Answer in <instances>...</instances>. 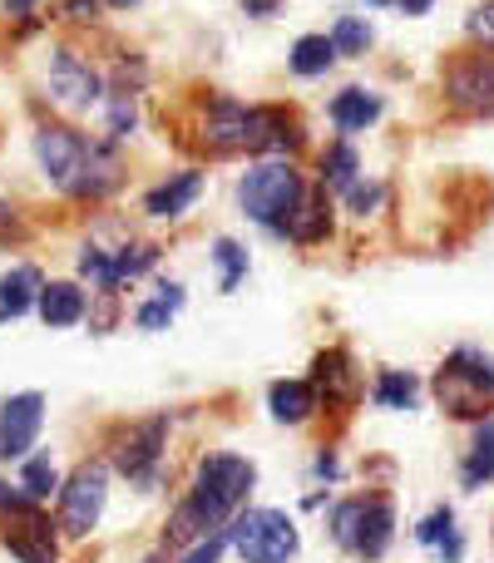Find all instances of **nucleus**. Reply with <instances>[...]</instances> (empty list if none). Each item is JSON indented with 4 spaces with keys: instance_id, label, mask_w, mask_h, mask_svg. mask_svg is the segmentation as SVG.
<instances>
[{
    "instance_id": "obj_1",
    "label": "nucleus",
    "mask_w": 494,
    "mask_h": 563,
    "mask_svg": "<svg viewBox=\"0 0 494 563\" xmlns=\"http://www.w3.org/2000/svg\"><path fill=\"white\" fill-rule=\"evenodd\" d=\"M252 479H257V470H252L248 460L208 455L204 470H198V479H194V495H188V505L174 515V529H168V534H174V539H194V534L218 529L248 499Z\"/></svg>"
},
{
    "instance_id": "obj_2",
    "label": "nucleus",
    "mask_w": 494,
    "mask_h": 563,
    "mask_svg": "<svg viewBox=\"0 0 494 563\" xmlns=\"http://www.w3.org/2000/svg\"><path fill=\"white\" fill-rule=\"evenodd\" d=\"M208 144L218 148H248V154H292L301 144L297 119H287L282 109H252L238 99H213L204 124Z\"/></svg>"
},
{
    "instance_id": "obj_3",
    "label": "nucleus",
    "mask_w": 494,
    "mask_h": 563,
    "mask_svg": "<svg viewBox=\"0 0 494 563\" xmlns=\"http://www.w3.org/2000/svg\"><path fill=\"white\" fill-rule=\"evenodd\" d=\"M35 158L40 168H45L50 178H55L65 194H109V188L119 184V168L109 154H99L95 144H85V139L75 134V129H59V124H45L35 134Z\"/></svg>"
},
{
    "instance_id": "obj_4",
    "label": "nucleus",
    "mask_w": 494,
    "mask_h": 563,
    "mask_svg": "<svg viewBox=\"0 0 494 563\" xmlns=\"http://www.w3.org/2000/svg\"><path fill=\"white\" fill-rule=\"evenodd\" d=\"M238 198H243V213L252 218V223H262L267 233L282 238L287 223L297 218L301 198H307V184H301V174L292 164H262L243 178Z\"/></svg>"
},
{
    "instance_id": "obj_5",
    "label": "nucleus",
    "mask_w": 494,
    "mask_h": 563,
    "mask_svg": "<svg viewBox=\"0 0 494 563\" xmlns=\"http://www.w3.org/2000/svg\"><path fill=\"white\" fill-rule=\"evenodd\" d=\"M436 396H440V406L460 420L485 416L494 406V356H485V351H475V346L455 351L436 376Z\"/></svg>"
},
{
    "instance_id": "obj_6",
    "label": "nucleus",
    "mask_w": 494,
    "mask_h": 563,
    "mask_svg": "<svg viewBox=\"0 0 494 563\" xmlns=\"http://www.w3.org/2000/svg\"><path fill=\"white\" fill-rule=\"evenodd\" d=\"M391 529H396V515H391L386 499H347L331 515V534H337L341 549L361 559H381L391 549Z\"/></svg>"
},
{
    "instance_id": "obj_7",
    "label": "nucleus",
    "mask_w": 494,
    "mask_h": 563,
    "mask_svg": "<svg viewBox=\"0 0 494 563\" xmlns=\"http://www.w3.org/2000/svg\"><path fill=\"white\" fill-rule=\"evenodd\" d=\"M0 515H6V549L20 563H55V525L50 515H40L25 495H10V485H0Z\"/></svg>"
},
{
    "instance_id": "obj_8",
    "label": "nucleus",
    "mask_w": 494,
    "mask_h": 563,
    "mask_svg": "<svg viewBox=\"0 0 494 563\" xmlns=\"http://www.w3.org/2000/svg\"><path fill=\"white\" fill-rule=\"evenodd\" d=\"M233 544L248 563H287L297 554V525L282 509H248L233 525Z\"/></svg>"
},
{
    "instance_id": "obj_9",
    "label": "nucleus",
    "mask_w": 494,
    "mask_h": 563,
    "mask_svg": "<svg viewBox=\"0 0 494 563\" xmlns=\"http://www.w3.org/2000/svg\"><path fill=\"white\" fill-rule=\"evenodd\" d=\"M105 495H109V475L105 465H79L69 475V485L59 489V525L65 534H89L105 515Z\"/></svg>"
},
{
    "instance_id": "obj_10",
    "label": "nucleus",
    "mask_w": 494,
    "mask_h": 563,
    "mask_svg": "<svg viewBox=\"0 0 494 563\" xmlns=\"http://www.w3.org/2000/svg\"><path fill=\"white\" fill-rule=\"evenodd\" d=\"M446 95L465 114H494V59L475 55L446 75Z\"/></svg>"
},
{
    "instance_id": "obj_11",
    "label": "nucleus",
    "mask_w": 494,
    "mask_h": 563,
    "mask_svg": "<svg viewBox=\"0 0 494 563\" xmlns=\"http://www.w3.org/2000/svg\"><path fill=\"white\" fill-rule=\"evenodd\" d=\"M40 420H45V400L35 390L25 396H10L6 410H0V455L6 460H20L40 435Z\"/></svg>"
},
{
    "instance_id": "obj_12",
    "label": "nucleus",
    "mask_w": 494,
    "mask_h": 563,
    "mask_svg": "<svg viewBox=\"0 0 494 563\" xmlns=\"http://www.w3.org/2000/svg\"><path fill=\"white\" fill-rule=\"evenodd\" d=\"M50 89H55L59 104L89 109L99 99V75L69 49H50Z\"/></svg>"
},
{
    "instance_id": "obj_13",
    "label": "nucleus",
    "mask_w": 494,
    "mask_h": 563,
    "mask_svg": "<svg viewBox=\"0 0 494 563\" xmlns=\"http://www.w3.org/2000/svg\"><path fill=\"white\" fill-rule=\"evenodd\" d=\"M317 386L331 406H351V400H356L361 380H356V371H351L347 351H321L317 356Z\"/></svg>"
},
{
    "instance_id": "obj_14",
    "label": "nucleus",
    "mask_w": 494,
    "mask_h": 563,
    "mask_svg": "<svg viewBox=\"0 0 494 563\" xmlns=\"http://www.w3.org/2000/svg\"><path fill=\"white\" fill-rule=\"evenodd\" d=\"M198 194H204V174H174L168 184H158L154 194L144 198V208L154 218H178V213H188V208H194Z\"/></svg>"
},
{
    "instance_id": "obj_15",
    "label": "nucleus",
    "mask_w": 494,
    "mask_h": 563,
    "mask_svg": "<svg viewBox=\"0 0 494 563\" xmlns=\"http://www.w3.org/2000/svg\"><path fill=\"white\" fill-rule=\"evenodd\" d=\"M40 291H45V282H40L35 267H15V273H6L0 277V321L25 317V311L40 301Z\"/></svg>"
},
{
    "instance_id": "obj_16",
    "label": "nucleus",
    "mask_w": 494,
    "mask_h": 563,
    "mask_svg": "<svg viewBox=\"0 0 494 563\" xmlns=\"http://www.w3.org/2000/svg\"><path fill=\"white\" fill-rule=\"evenodd\" d=\"M381 119V99L371 95V89H341L337 99H331V124L347 129V134H361L366 124H376Z\"/></svg>"
},
{
    "instance_id": "obj_17",
    "label": "nucleus",
    "mask_w": 494,
    "mask_h": 563,
    "mask_svg": "<svg viewBox=\"0 0 494 563\" xmlns=\"http://www.w3.org/2000/svg\"><path fill=\"white\" fill-rule=\"evenodd\" d=\"M158 445H164V420H149L134 440H124L119 470H124L129 479H149V470H154V460H158Z\"/></svg>"
},
{
    "instance_id": "obj_18",
    "label": "nucleus",
    "mask_w": 494,
    "mask_h": 563,
    "mask_svg": "<svg viewBox=\"0 0 494 563\" xmlns=\"http://www.w3.org/2000/svg\"><path fill=\"white\" fill-rule=\"evenodd\" d=\"M35 307L50 327H75V321L85 317V291H79L75 282H50V287L40 291Z\"/></svg>"
},
{
    "instance_id": "obj_19",
    "label": "nucleus",
    "mask_w": 494,
    "mask_h": 563,
    "mask_svg": "<svg viewBox=\"0 0 494 563\" xmlns=\"http://www.w3.org/2000/svg\"><path fill=\"white\" fill-rule=\"evenodd\" d=\"M267 400H272V416L287 420V426H301V420L317 410V390H311L307 380H277Z\"/></svg>"
},
{
    "instance_id": "obj_20",
    "label": "nucleus",
    "mask_w": 494,
    "mask_h": 563,
    "mask_svg": "<svg viewBox=\"0 0 494 563\" xmlns=\"http://www.w3.org/2000/svg\"><path fill=\"white\" fill-rule=\"evenodd\" d=\"M327 228H331L327 194H307L301 198V208H297V218L287 223V233L282 238H292V243H317V238H327Z\"/></svg>"
},
{
    "instance_id": "obj_21",
    "label": "nucleus",
    "mask_w": 494,
    "mask_h": 563,
    "mask_svg": "<svg viewBox=\"0 0 494 563\" xmlns=\"http://www.w3.org/2000/svg\"><path fill=\"white\" fill-rule=\"evenodd\" d=\"M416 539L426 549H440L446 563H460V534H455V515H450V509H436V515L416 529Z\"/></svg>"
},
{
    "instance_id": "obj_22",
    "label": "nucleus",
    "mask_w": 494,
    "mask_h": 563,
    "mask_svg": "<svg viewBox=\"0 0 494 563\" xmlns=\"http://www.w3.org/2000/svg\"><path fill=\"white\" fill-rule=\"evenodd\" d=\"M331 59H337V45H331V35H301L297 45H292V69L297 75H327Z\"/></svg>"
},
{
    "instance_id": "obj_23",
    "label": "nucleus",
    "mask_w": 494,
    "mask_h": 563,
    "mask_svg": "<svg viewBox=\"0 0 494 563\" xmlns=\"http://www.w3.org/2000/svg\"><path fill=\"white\" fill-rule=\"evenodd\" d=\"M356 174H361V164H356V148L351 144H331L327 154H321V184L327 188H341V194H347V188L356 184Z\"/></svg>"
},
{
    "instance_id": "obj_24",
    "label": "nucleus",
    "mask_w": 494,
    "mask_h": 563,
    "mask_svg": "<svg viewBox=\"0 0 494 563\" xmlns=\"http://www.w3.org/2000/svg\"><path fill=\"white\" fill-rule=\"evenodd\" d=\"M460 479H465L470 489H480L485 479H494V420L475 435V445H470V460H465V470H460Z\"/></svg>"
},
{
    "instance_id": "obj_25",
    "label": "nucleus",
    "mask_w": 494,
    "mask_h": 563,
    "mask_svg": "<svg viewBox=\"0 0 494 563\" xmlns=\"http://www.w3.org/2000/svg\"><path fill=\"white\" fill-rule=\"evenodd\" d=\"M416 396H420V386H416V376H406V371H386V376L376 380V400L386 410H410Z\"/></svg>"
},
{
    "instance_id": "obj_26",
    "label": "nucleus",
    "mask_w": 494,
    "mask_h": 563,
    "mask_svg": "<svg viewBox=\"0 0 494 563\" xmlns=\"http://www.w3.org/2000/svg\"><path fill=\"white\" fill-rule=\"evenodd\" d=\"M178 307H184V287H158V301L139 307V327H144V331L168 327V317H174Z\"/></svg>"
},
{
    "instance_id": "obj_27",
    "label": "nucleus",
    "mask_w": 494,
    "mask_h": 563,
    "mask_svg": "<svg viewBox=\"0 0 494 563\" xmlns=\"http://www.w3.org/2000/svg\"><path fill=\"white\" fill-rule=\"evenodd\" d=\"M55 485H59V475H55V465H50V455L30 460V465H25V479H20V489H25L30 505H40V499H45Z\"/></svg>"
},
{
    "instance_id": "obj_28",
    "label": "nucleus",
    "mask_w": 494,
    "mask_h": 563,
    "mask_svg": "<svg viewBox=\"0 0 494 563\" xmlns=\"http://www.w3.org/2000/svg\"><path fill=\"white\" fill-rule=\"evenodd\" d=\"M213 257H218V267H223V291H233L238 282H243V273H248V253L233 243V238H218Z\"/></svg>"
},
{
    "instance_id": "obj_29",
    "label": "nucleus",
    "mask_w": 494,
    "mask_h": 563,
    "mask_svg": "<svg viewBox=\"0 0 494 563\" xmlns=\"http://www.w3.org/2000/svg\"><path fill=\"white\" fill-rule=\"evenodd\" d=\"M331 45H337V55H361V49L371 45V25L366 20H341L337 30H331Z\"/></svg>"
},
{
    "instance_id": "obj_30",
    "label": "nucleus",
    "mask_w": 494,
    "mask_h": 563,
    "mask_svg": "<svg viewBox=\"0 0 494 563\" xmlns=\"http://www.w3.org/2000/svg\"><path fill=\"white\" fill-rule=\"evenodd\" d=\"M465 30H470V40H480V45L494 49V5H475V10H470Z\"/></svg>"
},
{
    "instance_id": "obj_31",
    "label": "nucleus",
    "mask_w": 494,
    "mask_h": 563,
    "mask_svg": "<svg viewBox=\"0 0 494 563\" xmlns=\"http://www.w3.org/2000/svg\"><path fill=\"white\" fill-rule=\"evenodd\" d=\"M347 203H351V213H371V208L381 203V188L376 184H351L347 188Z\"/></svg>"
},
{
    "instance_id": "obj_32",
    "label": "nucleus",
    "mask_w": 494,
    "mask_h": 563,
    "mask_svg": "<svg viewBox=\"0 0 494 563\" xmlns=\"http://www.w3.org/2000/svg\"><path fill=\"white\" fill-rule=\"evenodd\" d=\"M228 539H233V534H208L204 544H198V549H194V554H188L184 563H218V554H223V544H228Z\"/></svg>"
},
{
    "instance_id": "obj_33",
    "label": "nucleus",
    "mask_w": 494,
    "mask_h": 563,
    "mask_svg": "<svg viewBox=\"0 0 494 563\" xmlns=\"http://www.w3.org/2000/svg\"><path fill=\"white\" fill-rule=\"evenodd\" d=\"M15 233H20V218H15V208L0 198V243H6V238H15Z\"/></svg>"
},
{
    "instance_id": "obj_34",
    "label": "nucleus",
    "mask_w": 494,
    "mask_h": 563,
    "mask_svg": "<svg viewBox=\"0 0 494 563\" xmlns=\"http://www.w3.org/2000/svg\"><path fill=\"white\" fill-rule=\"evenodd\" d=\"M396 5H400V10H406V15H426V10H430V5H436V0H396Z\"/></svg>"
},
{
    "instance_id": "obj_35",
    "label": "nucleus",
    "mask_w": 494,
    "mask_h": 563,
    "mask_svg": "<svg viewBox=\"0 0 494 563\" xmlns=\"http://www.w3.org/2000/svg\"><path fill=\"white\" fill-rule=\"evenodd\" d=\"M30 5H35V0H10V10H30Z\"/></svg>"
},
{
    "instance_id": "obj_36",
    "label": "nucleus",
    "mask_w": 494,
    "mask_h": 563,
    "mask_svg": "<svg viewBox=\"0 0 494 563\" xmlns=\"http://www.w3.org/2000/svg\"><path fill=\"white\" fill-rule=\"evenodd\" d=\"M109 5H119V10H129V5H139V0H109Z\"/></svg>"
},
{
    "instance_id": "obj_37",
    "label": "nucleus",
    "mask_w": 494,
    "mask_h": 563,
    "mask_svg": "<svg viewBox=\"0 0 494 563\" xmlns=\"http://www.w3.org/2000/svg\"><path fill=\"white\" fill-rule=\"evenodd\" d=\"M376 5H386V0H376Z\"/></svg>"
}]
</instances>
